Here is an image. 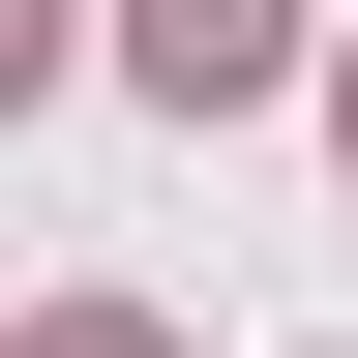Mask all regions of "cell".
<instances>
[{
	"label": "cell",
	"instance_id": "1",
	"mask_svg": "<svg viewBox=\"0 0 358 358\" xmlns=\"http://www.w3.org/2000/svg\"><path fill=\"white\" fill-rule=\"evenodd\" d=\"M120 90L150 120H268L299 90V0H120Z\"/></svg>",
	"mask_w": 358,
	"mask_h": 358
},
{
	"label": "cell",
	"instance_id": "3",
	"mask_svg": "<svg viewBox=\"0 0 358 358\" xmlns=\"http://www.w3.org/2000/svg\"><path fill=\"white\" fill-rule=\"evenodd\" d=\"M30 358H179V329H120V299H60V329H30Z\"/></svg>",
	"mask_w": 358,
	"mask_h": 358
},
{
	"label": "cell",
	"instance_id": "4",
	"mask_svg": "<svg viewBox=\"0 0 358 358\" xmlns=\"http://www.w3.org/2000/svg\"><path fill=\"white\" fill-rule=\"evenodd\" d=\"M329 120H358V90H329Z\"/></svg>",
	"mask_w": 358,
	"mask_h": 358
},
{
	"label": "cell",
	"instance_id": "2",
	"mask_svg": "<svg viewBox=\"0 0 358 358\" xmlns=\"http://www.w3.org/2000/svg\"><path fill=\"white\" fill-rule=\"evenodd\" d=\"M60 60H90V30H60V0H0V120H30V90H60Z\"/></svg>",
	"mask_w": 358,
	"mask_h": 358
}]
</instances>
